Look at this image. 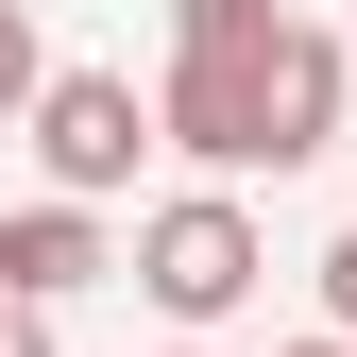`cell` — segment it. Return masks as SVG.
<instances>
[{
	"label": "cell",
	"mask_w": 357,
	"mask_h": 357,
	"mask_svg": "<svg viewBox=\"0 0 357 357\" xmlns=\"http://www.w3.org/2000/svg\"><path fill=\"white\" fill-rule=\"evenodd\" d=\"M255 34H289V0H170V52H255Z\"/></svg>",
	"instance_id": "obj_6"
},
{
	"label": "cell",
	"mask_w": 357,
	"mask_h": 357,
	"mask_svg": "<svg viewBox=\"0 0 357 357\" xmlns=\"http://www.w3.org/2000/svg\"><path fill=\"white\" fill-rule=\"evenodd\" d=\"M119 273H137L170 324H238L255 273H273V238L238 221V188H188V204H153V221H137V255H119Z\"/></svg>",
	"instance_id": "obj_1"
},
{
	"label": "cell",
	"mask_w": 357,
	"mask_h": 357,
	"mask_svg": "<svg viewBox=\"0 0 357 357\" xmlns=\"http://www.w3.org/2000/svg\"><path fill=\"white\" fill-rule=\"evenodd\" d=\"M153 137L188 153V170H273V137H255V52H170Z\"/></svg>",
	"instance_id": "obj_3"
},
{
	"label": "cell",
	"mask_w": 357,
	"mask_h": 357,
	"mask_svg": "<svg viewBox=\"0 0 357 357\" xmlns=\"http://www.w3.org/2000/svg\"><path fill=\"white\" fill-rule=\"evenodd\" d=\"M289 357H357V340H289Z\"/></svg>",
	"instance_id": "obj_10"
},
{
	"label": "cell",
	"mask_w": 357,
	"mask_h": 357,
	"mask_svg": "<svg viewBox=\"0 0 357 357\" xmlns=\"http://www.w3.org/2000/svg\"><path fill=\"white\" fill-rule=\"evenodd\" d=\"M102 273H119V255H102V204H17V221H0V289H17V306H68Z\"/></svg>",
	"instance_id": "obj_5"
},
{
	"label": "cell",
	"mask_w": 357,
	"mask_h": 357,
	"mask_svg": "<svg viewBox=\"0 0 357 357\" xmlns=\"http://www.w3.org/2000/svg\"><path fill=\"white\" fill-rule=\"evenodd\" d=\"M34 102H52V52H34V17L0 0V119H34Z\"/></svg>",
	"instance_id": "obj_7"
},
{
	"label": "cell",
	"mask_w": 357,
	"mask_h": 357,
	"mask_svg": "<svg viewBox=\"0 0 357 357\" xmlns=\"http://www.w3.org/2000/svg\"><path fill=\"white\" fill-rule=\"evenodd\" d=\"M34 153H52V204H102V188H137V153H170V137H153V102L119 68H52Z\"/></svg>",
	"instance_id": "obj_2"
},
{
	"label": "cell",
	"mask_w": 357,
	"mask_h": 357,
	"mask_svg": "<svg viewBox=\"0 0 357 357\" xmlns=\"http://www.w3.org/2000/svg\"><path fill=\"white\" fill-rule=\"evenodd\" d=\"M0 357H52V306H17V289H0Z\"/></svg>",
	"instance_id": "obj_9"
},
{
	"label": "cell",
	"mask_w": 357,
	"mask_h": 357,
	"mask_svg": "<svg viewBox=\"0 0 357 357\" xmlns=\"http://www.w3.org/2000/svg\"><path fill=\"white\" fill-rule=\"evenodd\" d=\"M324 340H357V238L324 255Z\"/></svg>",
	"instance_id": "obj_8"
},
{
	"label": "cell",
	"mask_w": 357,
	"mask_h": 357,
	"mask_svg": "<svg viewBox=\"0 0 357 357\" xmlns=\"http://www.w3.org/2000/svg\"><path fill=\"white\" fill-rule=\"evenodd\" d=\"M255 137H273V170H306V153H324L340 137V52H324V34H255Z\"/></svg>",
	"instance_id": "obj_4"
}]
</instances>
